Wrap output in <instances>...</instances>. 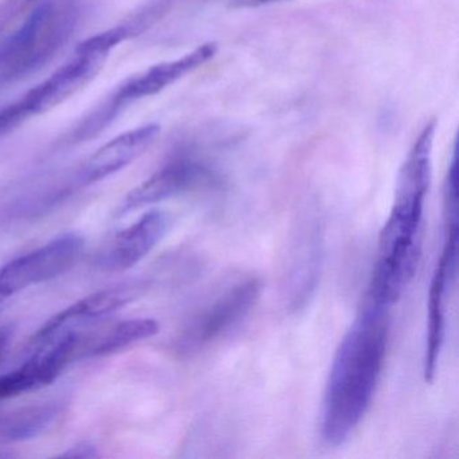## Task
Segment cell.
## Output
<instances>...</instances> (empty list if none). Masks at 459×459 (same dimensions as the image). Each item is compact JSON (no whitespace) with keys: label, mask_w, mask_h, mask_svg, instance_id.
Listing matches in <instances>:
<instances>
[{"label":"cell","mask_w":459,"mask_h":459,"mask_svg":"<svg viewBox=\"0 0 459 459\" xmlns=\"http://www.w3.org/2000/svg\"><path fill=\"white\" fill-rule=\"evenodd\" d=\"M388 311L367 300L335 351L321 420L322 439L332 447L351 437L372 403L388 345Z\"/></svg>","instance_id":"6da1fadb"},{"label":"cell","mask_w":459,"mask_h":459,"mask_svg":"<svg viewBox=\"0 0 459 459\" xmlns=\"http://www.w3.org/2000/svg\"><path fill=\"white\" fill-rule=\"evenodd\" d=\"M437 122L431 120L411 147L399 177L394 203L378 240L377 262L367 300L391 307L415 276L420 257L421 220L431 182Z\"/></svg>","instance_id":"7a4b0ae2"},{"label":"cell","mask_w":459,"mask_h":459,"mask_svg":"<svg viewBox=\"0 0 459 459\" xmlns=\"http://www.w3.org/2000/svg\"><path fill=\"white\" fill-rule=\"evenodd\" d=\"M85 15L82 0H42L22 25L0 42V82L37 74L72 41Z\"/></svg>","instance_id":"3957f363"},{"label":"cell","mask_w":459,"mask_h":459,"mask_svg":"<svg viewBox=\"0 0 459 459\" xmlns=\"http://www.w3.org/2000/svg\"><path fill=\"white\" fill-rule=\"evenodd\" d=\"M214 42L201 45L187 55L173 61L150 66L146 71L128 77L106 100L101 101L87 117H82L64 139L66 146L84 143L103 133L131 104L157 95L186 74H192L216 56Z\"/></svg>","instance_id":"277c9868"},{"label":"cell","mask_w":459,"mask_h":459,"mask_svg":"<svg viewBox=\"0 0 459 459\" xmlns=\"http://www.w3.org/2000/svg\"><path fill=\"white\" fill-rule=\"evenodd\" d=\"M108 56L76 52L65 65L25 93L14 103L0 109V138L68 100L90 84L103 69Z\"/></svg>","instance_id":"5b68a950"},{"label":"cell","mask_w":459,"mask_h":459,"mask_svg":"<svg viewBox=\"0 0 459 459\" xmlns=\"http://www.w3.org/2000/svg\"><path fill=\"white\" fill-rule=\"evenodd\" d=\"M84 249L82 236L68 233L0 268V303L33 284L57 278L74 267Z\"/></svg>","instance_id":"8992f818"},{"label":"cell","mask_w":459,"mask_h":459,"mask_svg":"<svg viewBox=\"0 0 459 459\" xmlns=\"http://www.w3.org/2000/svg\"><path fill=\"white\" fill-rule=\"evenodd\" d=\"M216 182V171L208 163L193 152H177L160 170L128 193L117 214L125 216L136 209L170 200Z\"/></svg>","instance_id":"52a82bcc"},{"label":"cell","mask_w":459,"mask_h":459,"mask_svg":"<svg viewBox=\"0 0 459 459\" xmlns=\"http://www.w3.org/2000/svg\"><path fill=\"white\" fill-rule=\"evenodd\" d=\"M260 292L262 283L254 278L230 287L193 318L179 341L181 348L198 351L232 332L251 313Z\"/></svg>","instance_id":"ba28073f"},{"label":"cell","mask_w":459,"mask_h":459,"mask_svg":"<svg viewBox=\"0 0 459 459\" xmlns=\"http://www.w3.org/2000/svg\"><path fill=\"white\" fill-rule=\"evenodd\" d=\"M80 335L65 329L34 345L36 351L21 367L0 376V400L12 399L52 384L77 356Z\"/></svg>","instance_id":"9c48e42d"},{"label":"cell","mask_w":459,"mask_h":459,"mask_svg":"<svg viewBox=\"0 0 459 459\" xmlns=\"http://www.w3.org/2000/svg\"><path fill=\"white\" fill-rule=\"evenodd\" d=\"M458 265V222H446L445 246L432 273L429 294V332L424 356V380L434 381L445 342L446 297Z\"/></svg>","instance_id":"30bf717a"},{"label":"cell","mask_w":459,"mask_h":459,"mask_svg":"<svg viewBox=\"0 0 459 459\" xmlns=\"http://www.w3.org/2000/svg\"><path fill=\"white\" fill-rule=\"evenodd\" d=\"M170 224L163 211H150L112 238L100 257V267L119 273L138 264L162 240Z\"/></svg>","instance_id":"8fae6325"},{"label":"cell","mask_w":459,"mask_h":459,"mask_svg":"<svg viewBox=\"0 0 459 459\" xmlns=\"http://www.w3.org/2000/svg\"><path fill=\"white\" fill-rule=\"evenodd\" d=\"M158 134L160 126L146 125L117 136L82 163L74 182L80 186H85L127 168L152 146Z\"/></svg>","instance_id":"7c38bea8"},{"label":"cell","mask_w":459,"mask_h":459,"mask_svg":"<svg viewBox=\"0 0 459 459\" xmlns=\"http://www.w3.org/2000/svg\"><path fill=\"white\" fill-rule=\"evenodd\" d=\"M141 292L142 284L130 283L101 290L90 297L82 298L79 302L74 303L50 318L34 335L31 343L33 346L39 345L42 341L48 340L57 333L71 329L72 325L82 324V322L114 313L136 299Z\"/></svg>","instance_id":"4fadbf2b"},{"label":"cell","mask_w":459,"mask_h":459,"mask_svg":"<svg viewBox=\"0 0 459 459\" xmlns=\"http://www.w3.org/2000/svg\"><path fill=\"white\" fill-rule=\"evenodd\" d=\"M160 332V324L152 318H134L117 322L107 329L82 340L77 354L82 357L107 356L133 343L152 337Z\"/></svg>","instance_id":"5bb4252c"},{"label":"cell","mask_w":459,"mask_h":459,"mask_svg":"<svg viewBox=\"0 0 459 459\" xmlns=\"http://www.w3.org/2000/svg\"><path fill=\"white\" fill-rule=\"evenodd\" d=\"M168 10L169 0H154L152 4L142 7L139 12L134 13L131 17L123 21L119 25L85 39L77 47L76 52L108 56L115 48L119 47L123 42L146 31L150 26L160 21Z\"/></svg>","instance_id":"9a60e30c"},{"label":"cell","mask_w":459,"mask_h":459,"mask_svg":"<svg viewBox=\"0 0 459 459\" xmlns=\"http://www.w3.org/2000/svg\"><path fill=\"white\" fill-rule=\"evenodd\" d=\"M61 411L58 402H44L18 408L0 416V437L10 442L33 439L45 431Z\"/></svg>","instance_id":"2e32d148"},{"label":"cell","mask_w":459,"mask_h":459,"mask_svg":"<svg viewBox=\"0 0 459 459\" xmlns=\"http://www.w3.org/2000/svg\"><path fill=\"white\" fill-rule=\"evenodd\" d=\"M37 0H2L0 2V33H4L23 13L28 12Z\"/></svg>","instance_id":"e0dca14e"},{"label":"cell","mask_w":459,"mask_h":459,"mask_svg":"<svg viewBox=\"0 0 459 459\" xmlns=\"http://www.w3.org/2000/svg\"><path fill=\"white\" fill-rule=\"evenodd\" d=\"M99 455L96 447H93L90 443H79L74 448L64 454L63 456H69V458H96Z\"/></svg>","instance_id":"ac0fdd59"},{"label":"cell","mask_w":459,"mask_h":459,"mask_svg":"<svg viewBox=\"0 0 459 459\" xmlns=\"http://www.w3.org/2000/svg\"><path fill=\"white\" fill-rule=\"evenodd\" d=\"M13 329L10 326L0 327V362L6 356L9 351L10 342H12Z\"/></svg>","instance_id":"d6986e66"},{"label":"cell","mask_w":459,"mask_h":459,"mask_svg":"<svg viewBox=\"0 0 459 459\" xmlns=\"http://www.w3.org/2000/svg\"><path fill=\"white\" fill-rule=\"evenodd\" d=\"M281 0H236V7H246V9H254V7L267 6V4H276Z\"/></svg>","instance_id":"ffe728a7"}]
</instances>
